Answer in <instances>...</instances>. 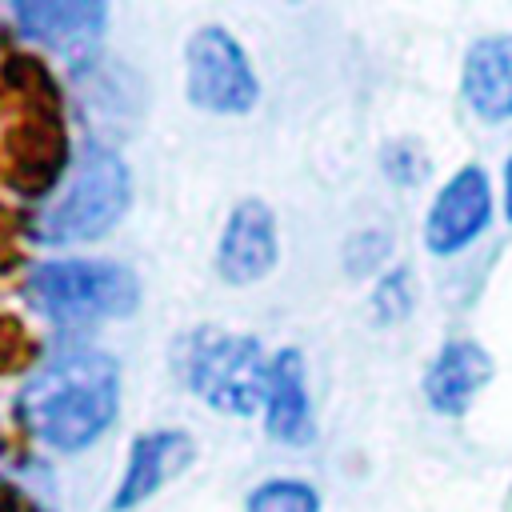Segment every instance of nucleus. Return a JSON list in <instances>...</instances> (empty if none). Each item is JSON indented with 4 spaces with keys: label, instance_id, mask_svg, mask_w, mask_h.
Segmentation results:
<instances>
[{
    "label": "nucleus",
    "instance_id": "9b49d317",
    "mask_svg": "<svg viewBox=\"0 0 512 512\" xmlns=\"http://www.w3.org/2000/svg\"><path fill=\"white\" fill-rule=\"evenodd\" d=\"M196 456L192 436L184 432H148L132 444V460L128 472L112 496V512H128L136 504H144L160 484H168L176 472H184Z\"/></svg>",
    "mask_w": 512,
    "mask_h": 512
},
{
    "label": "nucleus",
    "instance_id": "39448f33",
    "mask_svg": "<svg viewBox=\"0 0 512 512\" xmlns=\"http://www.w3.org/2000/svg\"><path fill=\"white\" fill-rule=\"evenodd\" d=\"M188 100L208 112L240 116L256 108L260 84L248 68L244 48L224 28H200L188 40Z\"/></svg>",
    "mask_w": 512,
    "mask_h": 512
},
{
    "label": "nucleus",
    "instance_id": "423d86ee",
    "mask_svg": "<svg viewBox=\"0 0 512 512\" xmlns=\"http://www.w3.org/2000/svg\"><path fill=\"white\" fill-rule=\"evenodd\" d=\"M488 220H492L488 172L476 164H464L436 192V200L424 216V248L432 256H456L460 248H468L488 228Z\"/></svg>",
    "mask_w": 512,
    "mask_h": 512
},
{
    "label": "nucleus",
    "instance_id": "ddd939ff",
    "mask_svg": "<svg viewBox=\"0 0 512 512\" xmlns=\"http://www.w3.org/2000/svg\"><path fill=\"white\" fill-rule=\"evenodd\" d=\"M248 512H320V496L300 480H268L248 496Z\"/></svg>",
    "mask_w": 512,
    "mask_h": 512
},
{
    "label": "nucleus",
    "instance_id": "9d476101",
    "mask_svg": "<svg viewBox=\"0 0 512 512\" xmlns=\"http://www.w3.org/2000/svg\"><path fill=\"white\" fill-rule=\"evenodd\" d=\"M488 380L492 356L476 340H448L424 372V400L444 416H460Z\"/></svg>",
    "mask_w": 512,
    "mask_h": 512
},
{
    "label": "nucleus",
    "instance_id": "1a4fd4ad",
    "mask_svg": "<svg viewBox=\"0 0 512 512\" xmlns=\"http://www.w3.org/2000/svg\"><path fill=\"white\" fill-rule=\"evenodd\" d=\"M460 92L480 120H512V32L480 36L464 52Z\"/></svg>",
    "mask_w": 512,
    "mask_h": 512
},
{
    "label": "nucleus",
    "instance_id": "6e6552de",
    "mask_svg": "<svg viewBox=\"0 0 512 512\" xmlns=\"http://www.w3.org/2000/svg\"><path fill=\"white\" fill-rule=\"evenodd\" d=\"M12 16L24 36H36L52 52H60L76 64H88L108 8L104 4H16Z\"/></svg>",
    "mask_w": 512,
    "mask_h": 512
},
{
    "label": "nucleus",
    "instance_id": "0eeeda50",
    "mask_svg": "<svg viewBox=\"0 0 512 512\" xmlns=\"http://www.w3.org/2000/svg\"><path fill=\"white\" fill-rule=\"evenodd\" d=\"M276 216L264 200H240L216 248V272L228 284H256L276 268Z\"/></svg>",
    "mask_w": 512,
    "mask_h": 512
},
{
    "label": "nucleus",
    "instance_id": "f8f14e48",
    "mask_svg": "<svg viewBox=\"0 0 512 512\" xmlns=\"http://www.w3.org/2000/svg\"><path fill=\"white\" fill-rule=\"evenodd\" d=\"M264 424L284 444H308L312 440V404L304 384V356L296 348H284L272 356L268 368V396H264Z\"/></svg>",
    "mask_w": 512,
    "mask_h": 512
},
{
    "label": "nucleus",
    "instance_id": "2eb2a0df",
    "mask_svg": "<svg viewBox=\"0 0 512 512\" xmlns=\"http://www.w3.org/2000/svg\"><path fill=\"white\" fill-rule=\"evenodd\" d=\"M504 212L512 220V156H508V168H504Z\"/></svg>",
    "mask_w": 512,
    "mask_h": 512
},
{
    "label": "nucleus",
    "instance_id": "f257e3e1",
    "mask_svg": "<svg viewBox=\"0 0 512 512\" xmlns=\"http://www.w3.org/2000/svg\"><path fill=\"white\" fill-rule=\"evenodd\" d=\"M120 408V364L108 352L68 348L44 360L16 392L20 424L60 452H80L108 432Z\"/></svg>",
    "mask_w": 512,
    "mask_h": 512
},
{
    "label": "nucleus",
    "instance_id": "4468645a",
    "mask_svg": "<svg viewBox=\"0 0 512 512\" xmlns=\"http://www.w3.org/2000/svg\"><path fill=\"white\" fill-rule=\"evenodd\" d=\"M372 308H376V316L384 324H396V320H404L412 312V276H408V268H396L376 284Z\"/></svg>",
    "mask_w": 512,
    "mask_h": 512
},
{
    "label": "nucleus",
    "instance_id": "20e7f679",
    "mask_svg": "<svg viewBox=\"0 0 512 512\" xmlns=\"http://www.w3.org/2000/svg\"><path fill=\"white\" fill-rule=\"evenodd\" d=\"M36 312L56 324H96L136 312L140 280L116 260H48L24 284Z\"/></svg>",
    "mask_w": 512,
    "mask_h": 512
},
{
    "label": "nucleus",
    "instance_id": "7ed1b4c3",
    "mask_svg": "<svg viewBox=\"0 0 512 512\" xmlns=\"http://www.w3.org/2000/svg\"><path fill=\"white\" fill-rule=\"evenodd\" d=\"M268 368L260 344L252 336L220 332V328H192L172 340V372L176 380L208 400L220 412L252 416L268 396Z\"/></svg>",
    "mask_w": 512,
    "mask_h": 512
},
{
    "label": "nucleus",
    "instance_id": "f03ea898",
    "mask_svg": "<svg viewBox=\"0 0 512 512\" xmlns=\"http://www.w3.org/2000/svg\"><path fill=\"white\" fill-rule=\"evenodd\" d=\"M128 200L132 176L124 160L104 144H88L72 160L68 176L40 200L28 232L40 244H84L112 232Z\"/></svg>",
    "mask_w": 512,
    "mask_h": 512
}]
</instances>
